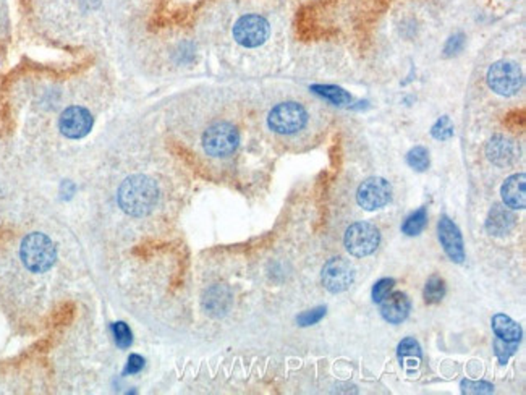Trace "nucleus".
<instances>
[{
  "label": "nucleus",
  "instance_id": "5701e85b",
  "mask_svg": "<svg viewBox=\"0 0 526 395\" xmlns=\"http://www.w3.org/2000/svg\"><path fill=\"white\" fill-rule=\"evenodd\" d=\"M324 316H326V306H320L298 316V322H300V326H313V324L320 322Z\"/></svg>",
  "mask_w": 526,
  "mask_h": 395
},
{
  "label": "nucleus",
  "instance_id": "412c9836",
  "mask_svg": "<svg viewBox=\"0 0 526 395\" xmlns=\"http://www.w3.org/2000/svg\"><path fill=\"white\" fill-rule=\"evenodd\" d=\"M494 348H495V357L499 358L500 364H505L509 362V358L517 352L518 342H507L497 337L494 342Z\"/></svg>",
  "mask_w": 526,
  "mask_h": 395
},
{
  "label": "nucleus",
  "instance_id": "6ab92c4d",
  "mask_svg": "<svg viewBox=\"0 0 526 395\" xmlns=\"http://www.w3.org/2000/svg\"><path fill=\"white\" fill-rule=\"evenodd\" d=\"M407 162L412 169L418 170V172H424L429 167V153L426 148L423 146H416L409 151L407 156Z\"/></svg>",
  "mask_w": 526,
  "mask_h": 395
},
{
  "label": "nucleus",
  "instance_id": "f03ea898",
  "mask_svg": "<svg viewBox=\"0 0 526 395\" xmlns=\"http://www.w3.org/2000/svg\"><path fill=\"white\" fill-rule=\"evenodd\" d=\"M313 112L298 99H282L272 104L266 114V126L279 138H295L310 130Z\"/></svg>",
  "mask_w": 526,
  "mask_h": 395
},
{
  "label": "nucleus",
  "instance_id": "4be33fe9",
  "mask_svg": "<svg viewBox=\"0 0 526 395\" xmlns=\"http://www.w3.org/2000/svg\"><path fill=\"white\" fill-rule=\"evenodd\" d=\"M393 285H396V281H393V278H391V277L381 278V281H377L376 283H374V287H373L374 303H381L384 298H386L389 293H391Z\"/></svg>",
  "mask_w": 526,
  "mask_h": 395
},
{
  "label": "nucleus",
  "instance_id": "1a4fd4ad",
  "mask_svg": "<svg viewBox=\"0 0 526 395\" xmlns=\"http://www.w3.org/2000/svg\"><path fill=\"white\" fill-rule=\"evenodd\" d=\"M355 281V269L342 258H332L322 267V283L331 293H342Z\"/></svg>",
  "mask_w": 526,
  "mask_h": 395
},
{
  "label": "nucleus",
  "instance_id": "f8f14e48",
  "mask_svg": "<svg viewBox=\"0 0 526 395\" xmlns=\"http://www.w3.org/2000/svg\"><path fill=\"white\" fill-rule=\"evenodd\" d=\"M409 308V298L403 292H393L381 301V315L391 324H400L408 318Z\"/></svg>",
  "mask_w": 526,
  "mask_h": 395
},
{
  "label": "nucleus",
  "instance_id": "20e7f679",
  "mask_svg": "<svg viewBox=\"0 0 526 395\" xmlns=\"http://www.w3.org/2000/svg\"><path fill=\"white\" fill-rule=\"evenodd\" d=\"M486 84L500 98H513L523 89V70L515 60H495L488 68V73H486Z\"/></svg>",
  "mask_w": 526,
  "mask_h": 395
},
{
  "label": "nucleus",
  "instance_id": "0eeeda50",
  "mask_svg": "<svg viewBox=\"0 0 526 395\" xmlns=\"http://www.w3.org/2000/svg\"><path fill=\"white\" fill-rule=\"evenodd\" d=\"M94 126L93 112L81 104L68 105L59 117V131L68 140H81Z\"/></svg>",
  "mask_w": 526,
  "mask_h": 395
},
{
  "label": "nucleus",
  "instance_id": "6e6552de",
  "mask_svg": "<svg viewBox=\"0 0 526 395\" xmlns=\"http://www.w3.org/2000/svg\"><path fill=\"white\" fill-rule=\"evenodd\" d=\"M392 186L384 177H368L356 190V202L364 211H376L389 204Z\"/></svg>",
  "mask_w": 526,
  "mask_h": 395
},
{
  "label": "nucleus",
  "instance_id": "7ed1b4c3",
  "mask_svg": "<svg viewBox=\"0 0 526 395\" xmlns=\"http://www.w3.org/2000/svg\"><path fill=\"white\" fill-rule=\"evenodd\" d=\"M159 201L158 184L148 175L136 174L123 180L119 188V204L126 214L146 216Z\"/></svg>",
  "mask_w": 526,
  "mask_h": 395
},
{
  "label": "nucleus",
  "instance_id": "aec40b11",
  "mask_svg": "<svg viewBox=\"0 0 526 395\" xmlns=\"http://www.w3.org/2000/svg\"><path fill=\"white\" fill-rule=\"evenodd\" d=\"M313 89H315L320 96H322V98L331 100V103L336 104V105L345 104V103H348V99H350L345 91H342L340 88H336V86H315Z\"/></svg>",
  "mask_w": 526,
  "mask_h": 395
},
{
  "label": "nucleus",
  "instance_id": "dca6fc26",
  "mask_svg": "<svg viewBox=\"0 0 526 395\" xmlns=\"http://www.w3.org/2000/svg\"><path fill=\"white\" fill-rule=\"evenodd\" d=\"M397 353L400 362H403V364H407V366H418L423 358L421 347H419V343L414 341L413 337L403 338V341L398 343Z\"/></svg>",
  "mask_w": 526,
  "mask_h": 395
},
{
  "label": "nucleus",
  "instance_id": "9d476101",
  "mask_svg": "<svg viewBox=\"0 0 526 395\" xmlns=\"http://www.w3.org/2000/svg\"><path fill=\"white\" fill-rule=\"evenodd\" d=\"M486 156L494 165L509 167L518 161L520 148L509 136L494 135L486 144Z\"/></svg>",
  "mask_w": 526,
  "mask_h": 395
},
{
  "label": "nucleus",
  "instance_id": "2eb2a0df",
  "mask_svg": "<svg viewBox=\"0 0 526 395\" xmlns=\"http://www.w3.org/2000/svg\"><path fill=\"white\" fill-rule=\"evenodd\" d=\"M493 329L495 332V336L502 341L507 342H520L522 338V327L518 326L517 322L513 321L512 318H509L507 315H494L493 316Z\"/></svg>",
  "mask_w": 526,
  "mask_h": 395
},
{
  "label": "nucleus",
  "instance_id": "393cba45",
  "mask_svg": "<svg viewBox=\"0 0 526 395\" xmlns=\"http://www.w3.org/2000/svg\"><path fill=\"white\" fill-rule=\"evenodd\" d=\"M453 133V126L450 124L449 117H444L437 121V125L433 128V135L436 136L437 140H447L452 136Z\"/></svg>",
  "mask_w": 526,
  "mask_h": 395
},
{
  "label": "nucleus",
  "instance_id": "f3484780",
  "mask_svg": "<svg viewBox=\"0 0 526 395\" xmlns=\"http://www.w3.org/2000/svg\"><path fill=\"white\" fill-rule=\"evenodd\" d=\"M428 224V211L426 207H419L418 211H414L413 214H409L405 219L402 225V232L408 237L419 235L424 230V227Z\"/></svg>",
  "mask_w": 526,
  "mask_h": 395
},
{
  "label": "nucleus",
  "instance_id": "a211bd4d",
  "mask_svg": "<svg viewBox=\"0 0 526 395\" xmlns=\"http://www.w3.org/2000/svg\"><path fill=\"white\" fill-rule=\"evenodd\" d=\"M445 297V282L439 276H431L424 285L423 298L428 305H437Z\"/></svg>",
  "mask_w": 526,
  "mask_h": 395
},
{
  "label": "nucleus",
  "instance_id": "f257e3e1",
  "mask_svg": "<svg viewBox=\"0 0 526 395\" xmlns=\"http://www.w3.org/2000/svg\"><path fill=\"white\" fill-rule=\"evenodd\" d=\"M243 144V131L234 119L217 115L201 126L198 146L204 158L216 162L234 159Z\"/></svg>",
  "mask_w": 526,
  "mask_h": 395
},
{
  "label": "nucleus",
  "instance_id": "ddd939ff",
  "mask_svg": "<svg viewBox=\"0 0 526 395\" xmlns=\"http://www.w3.org/2000/svg\"><path fill=\"white\" fill-rule=\"evenodd\" d=\"M526 177L523 172L510 175L504 181L500 195H502L504 204L512 209H525L526 206Z\"/></svg>",
  "mask_w": 526,
  "mask_h": 395
},
{
  "label": "nucleus",
  "instance_id": "39448f33",
  "mask_svg": "<svg viewBox=\"0 0 526 395\" xmlns=\"http://www.w3.org/2000/svg\"><path fill=\"white\" fill-rule=\"evenodd\" d=\"M345 248L352 256L364 258L373 255L381 243V234L377 227L369 222H356L352 224L345 232Z\"/></svg>",
  "mask_w": 526,
  "mask_h": 395
},
{
  "label": "nucleus",
  "instance_id": "9b49d317",
  "mask_svg": "<svg viewBox=\"0 0 526 395\" xmlns=\"http://www.w3.org/2000/svg\"><path fill=\"white\" fill-rule=\"evenodd\" d=\"M439 240L447 256L455 262H463L465 260V248L463 238L460 234L458 227L453 224V221L447 216H442L437 225Z\"/></svg>",
  "mask_w": 526,
  "mask_h": 395
},
{
  "label": "nucleus",
  "instance_id": "423d86ee",
  "mask_svg": "<svg viewBox=\"0 0 526 395\" xmlns=\"http://www.w3.org/2000/svg\"><path fill=\"white\" fill-rule=\"evenodd\" d=\"M22 256L31 271H47L55 261V246L45 235L31 234L24 238Z\"/></svg>",
  "mask_w": 526,
  "mask_h": 395
},
{
  "label": "nucleus",
  "instance_id": "4468645a",
  "mask_svg": "<svg viewBox=\"0 0 526 395\" xmlns=\"http://www.w3.org/2000/svg\"><path fill=\"white\" fill-rule=\"evenodd\" d=\"M515 225V216L513 212L507 209L505 206H494L490 209L488 221H486V229L490 235L502 237L509 234Z\"/></svg>",
  "mask_w": 526,
  "mask_h": 395
},
{
  "label": "nucleus",
  "instance_id": "b1692460",
  "mask_svg": "<svg viewBox=\"0 0 526 395\" xmlns=\"http://www.w3.org/2000/svg\"><path fill=\"white\" fill-rule=\"evenodd\" d=\"M462 392L463 394H493L494 386L489 382H474V381H463L462 382Z\"/></svg>",
  "mask_w": 526,
  "mask_h": 395
}]
</instances>
